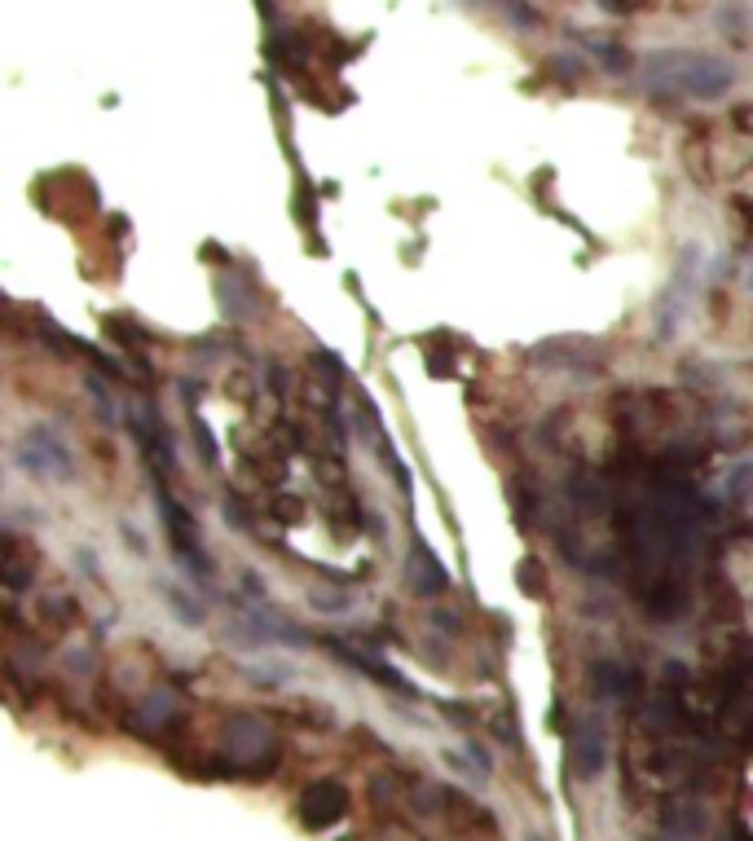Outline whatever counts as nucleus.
Listing matches in <instances>:
<instances>
[{"label":"nucleus","mask_w":753,"mask_h":841,"mask_svg":"<svg viewBox=\"0 0 753 841\" xmlns=\"http://www.w3.org/2000/svg\"><path fill=\"white\" fill-rule=\"evenodd\" d=\"M18 463H23L31 476H53V480H67V476L76 471L67 446L53 436V427H31V432H26L23 446H18Z\"/></svg>","instance_id":"nucleus-4"},{"label":"nucleus","mask_w":753,"mask_h":841,"mask_svg":"<svg viewBox=\"0 0 753 841\" xmlns=\"http://www.w3.org/2000/svg\"><path fill=\"white\" fill-rule=\"evenodd\" d=\"M643 79L661 89V93H683V98H723L731 89V67L709 58V53L675 49V53H653L643 58Z\"/></svg>","instance_id":"nucleus-1"},{"label":"nucleus","mask_w":753,"mask_h":841,"mask_svg":"<svg viewBox=\"0 0 753 841\" xmlns=\"http://www.w3.org/2000/svg\"><path fill=\"white\" fill-rule=\"evenodd\" d=\"M335 652H340V657H344L349 666H357V669H361V674H371L375 683H388V688H397V692H405V696L414 692V688L405 683V678H402V674H397V669H388V666H383V661H375V657H366L361 647H344V644H335Z\"/></svg>","instance_id":"nucleus-7"},{"label":"nucleus","mask_w":753,"mask_h":841,"mask_svg":"<svg viewBox=\"0 0 753 841\" xmlns=\"http://www.w3.org/2000/svg\"><path fill=\"white\" fill-rule=\"evenodd\" d=\"M656 841H696V837H675V833H665V837H656Z\"/></svg>","instance_id":"nucleus-12"},{"label":"nucleus","mask_w":753,"mask_h":841,"mask_svg":"<svg viewBox=\"0 0 753 841\" xmlns=\"http://www.w3.org/2000/svg\"><path fill=\"white\" fill-rule=\"evenodd\" d=\"M414 586H419L424 594H441L445 586H450L445 569L436 564V555H432L424 542H414Z\"/></svg>","instance_id":"nucleus-9"},{"label":"nucleus","mask_w":753,"mask_h":841,"mask_svg":"<svg viewBox=\"0 0 753 841\" xmlns=\"http://www.w3.org/2000/svg\"><path fill=\"white\" fill-rule=\"evenodd\" d=\"M173 710H176V696L173 692H154L151 700L141 705V727H146V731H154V727L173 714Z\"/></svg>","instance_id":"nucleus-10"},{"label":"nucleus","mask_w":753,"mask_h":841,"mask_svg":"<svg viewBox=\"0 0 753 841\" xmlns=\"http://www.w3.org/2000/svg\"><path fill=\"white\" fill-rule=\"evenodd\" d=\"M723 841H749V833H745V828H727V833H723Z\"/></svg>","instance_id":"nucleus-11"},{"label":"nucleus","mask_w":753,"mask_h":841,"mask_svg":"<svg viewBox=\"0 0 753 841\" xmlns=\"http://www.w3.org/2000/svg\"><path fill=\"white\" fill-rule=\"evenodd\" d=\"M349 811V789L340 784V780H318L313 789L300 797V819L304 828H330V824H340Z\"/></svg>","instance_id":"nucleus-5"},{"label":"nucleus","mask_w":753,"mask_h":841,"mask_svg":"<svg viewBox=\"0 0 753 841\" xmlns=\"http://www.w3.org/2000/svg\"><path fill=\"white\" fill-rule=\"evenodd\" d=\"M595 688L603 696H612V700H626V696L639 692V674L617 666V661H603V666H595Z\"/></svg>","instance_id":"nucleus-8"},{"label":"nucleus","mask_w":753,"mask_h":841,"mask_svg":"<svg viewBox=\"0 0 753 841\" xmlns=\"http://www.w3.org/2000/svg\"><path fill=\"white\" fill-rule=\"evenodd\" d=\"M225 762L238 771H256V775H265V771L277 762V736L260 722V718H229L225 727Z\"/></svg>","instance_id":"nucleus-2"},{"label":"nucleus","mask_w":753,"mask_h":841,"mask_svg":"<svg viewBox=\"0 0 753 841\" xmlns=\"http://www.w3.org/2000/svg\"><path fill=\"white\" fill-rule=\"evenodd\" d=\"M564 753H569V767L578 780H595L608 762V731H603L600 718H578L573 722V731H569V744H564Z\"/></svg>","instance_id":"nucleus-3"},{"label":"nucleus","mask_w":753,"mask_h":841,"mask_svg":"<svg viewBox=\"0 0 753 841\" xmlns=\"http://www.w3.org/2000/svg\"><path fill=\"white\" fill-rule=\"evenodd\" d=\"M159 511H163V520H168L173 551L194 573H207V564H203V546H199V529H194V520L185 516V507H173V498H168V489H163V485H159Z\"/></svg>","instance_id":"nucleus-6"}]
</instances>
